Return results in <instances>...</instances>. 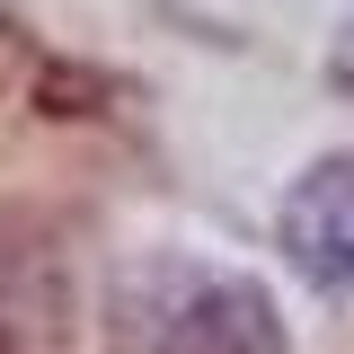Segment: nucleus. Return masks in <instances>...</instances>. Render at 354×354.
Masks as SVG:
<instances>
[{"mask_svg": "<svg viewBox=\"0 0 354 354\" xmlns=\"http://www.w3.org/2000/svg\"><path fill=\"white\" fill-rule=\"evenodd\" d=\"M115 328H124V354H283V319L266 283L186 257L133 266L115 292Z\"/></svg>", "mask_w": 354, "mask_h": 354, "instance_id": "f257e3e1", "label": "nucleus"}, {"mask_svg": "<svg viewBox=\"0 0 354 354\" xmlns=\"http://www.w3.org/2000/svg\"><path fill=\"white\" fill-rule=\"evenodd\" d=\"M283 257L319 292H354V151H328L283 195Z\"/></svg>", "mask_w": 354, "mask_h": 354, "instance_id": "f03ea898", "label": "nucleus"}, {"mask_svg": "<svg viewBox=\"0 0 354 354\" xmlns=\"http://www.w3.org/2000/svg\"><path fill=\"white\" fill-rule=\"evenodd\" d=\"M328 71H337V88L354 97V9H346V27H337V44H328Z\"/></svg>", "mask_w": 354, "mask_h": 354, "instance_id": "7ed1b4c3", "label": "nucleus"}]
</instances>
